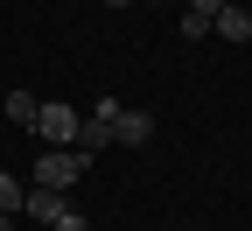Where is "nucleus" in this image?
I'll return each mask as SVG.
<instances>
[{"instance_id":"nucleus-1","label":"nucleus","mask_w":252,"mask_h":231,"mask_svg":"<svg viewBox=\"0 0 252 231\" xmlns=\"http://www.w3.org/2000/svg\"><path fill=\"white\" fill-rule=\"evenodd\" d=\"M84 175H91V154H77V147H42V161H35L42 189H77Z\"/></svg>"},{"instance_id":"nucleus-2","label":"nucleus","mask_w":252,"mask_h":231,"mask_svg":"<svg viewBox=\"0 0 252 231\" xmlns=\"http://www.w3.org/2000/svg\"><path fill=\"white\" fill-rule=\"evenodd\" d=\"M77 126H84V112H70V105H42L28 133H35L42 147H77Z\"/></svg>"},{"instance_id":"nucleus-3","label":"nucleus","mask_w":252,"mask_h":231,"mask_svg":"<svg viewBox=\"0 0 252 231\" xmlns=\"http://www.w3.org/2000/svg\"><path fill=\"white\" fill-rule=\"evenodd\" d=\"M112 119H119V105L105 98V105H98V112H91V119L77 126V154H91V161H98V154L112 147Z\"/></svg>"},{"instance_id":"nucleus-4","label":"nucleus","mask_w":252,"mask_h":231,"mask_svg":"<svg viewBox=\"0 0 252 231\" xmlns=\"http://www.w3.org/2000/svg\"><path fill=\"white\" fill-rule=\"evenodd\" d=\"M112 140H119V147H147V140H154V112H119V119H112Z\"/></svg>"},{"instance_id":"nucleus-5","label":"nucleus","mask_w":252,"mask_h":231,"mask_svg":"<svg viewBox=\"0 0 252 231\" xmlns=\"http://www.w3.org/2000/svg\"><path fill=\"white\" fill-rule=\"evenodd\" d=\"M63 210H70V203H63V189H42V182L28 189V203H21V217H35V224H56Z\"/></svg>"},{"instance_id":"nucleus-6","label":"nucleus","mask_w":252,"mask_h":231,"mask_svg":"<svg viewBox=\"0 0 252 231\" xmlns=\"http://www.w3.org/2000/svg\"><path fill=\"white\" fill-rule=\"evenodd\" d=\"M210 28H217L224 42H252V14H245V7H224V14H217Z\"/></svg>"},{"instance_id":"nucleus-7","label":"nucleus","mask_w":252,"mask_h":231,"mask_svg":"<svg viewBox=\"0 0 252 231\" xmlns=\"http://www.w3.org/2000/svg\"><path fill=\"white\" fill-rule=\"evenodd\" d=\"M35 112H42L35 91H7V119H14V126H35Z\"/></svg>"},{"instance_id":"nucleus-8","label":"nucleus","mask_w":252,"mask_h":231,"mask_svg":"<svg viewBox=\"0 0 252 231\" xmlns=\"http://www.w3.org/2000/svg\"><path fill=\"white\" fill-rule=\"evenodd\" d=\"M21 203H28V189H21L14 175H0V210H14V217H21Z\"/></svg>"},{"instance_id":"nucleus-9","label":"nucleus","mask_w":252,"mask_h":231,"mask_svg":"<svg viewBox=\"0 0 252 231\" xmlns=\"http://www.w3.org/2000/svg\"><path fill=\"white\" fill-rule=\"evenodd\" d=\"M203 35H210V21H203V14H189V7H182V42H203Z\"/></svg>"},{"instance_id":"nucleus-10","label":"nucleus","mask_w":252,"mask_h":231,"mask_svg":"<svg viewBox=\"0 0 252 231\" xmlns=\"http://www.w3.org/2000/svg\"><path fill=\"white\" fill-rule=\"evenodd\" d=\"M224 7H231V0H189V14H203V21H217Z\"/></svg>"},{"instance_id":"nucleus-11","label":"nucleus","mask_w":252,"mask_h":231,"mask_svg":"<svg viewBox=\"0 0 252 231\" xmlns=\"http://www.w3.org/2000/svg\"><path fill=\"white\" fill-rule=\"evenodd\" d=\"M49 231H91V224H84V217H77V210H63V217H56V224H49Z\"/></svg>"},{"instance_id":"nucleus-12","label":"nucleus","mask_w":252,"mask_h":231,"mask_svg":"<svg viewBox=\"0 0 252 231\" xmlns=\"http://www.w3.org/2000/svg\"><path fill=\"white\" fill-rule=\"evenodd\" d=\"M0 231H14V210H0Z\"/></svg>"},{"instance_id":"nucleus-13","label":"nucleus","mask_w":252,"mask_h":231,"mask_svg":"<svg viewBox=\"0 0 252 231\" xmlns=\"http://www.w3.org/2000/svg\"><path fill=\"white\" fill-rule=\"evenodd\" d=\"M105 7H133V0H105Z\"/></svg>"}]
</instances>
